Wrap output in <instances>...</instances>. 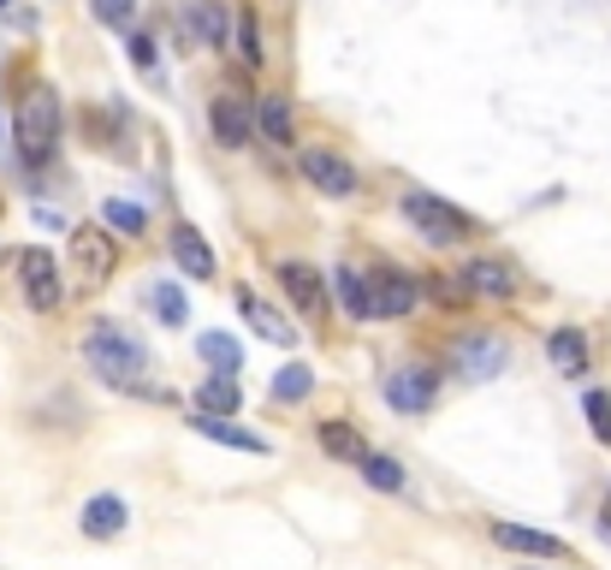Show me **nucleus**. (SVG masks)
I'll use <instances>...</instances> for the list:
<instances>
[{
	"label": "nucleus",
	"instance_id": "15",
	"mask_svg": "<svg viewBox=\"0 0 611 570\" xmlns=\"http://www.w3.org/2000/svg\"><path fill=\"white\" fill-rule=\"evenodd\" d=\"M238 309H243V321H250L268 344H297V327H291L286 316H279L273 303H261L256 291H238Z\"/></svg>",
	"mask_w": 611,
	"mask_h": 570
},
{
	"label": "nucleus",
	"instance_id": "33",
	"mask_svg": "<svg viewBox=\"0 0 611 570\" xmlns=\"http://www.w3.org/2000/svg\"><path fill=\"white\" fill-rule=\"evenodd\" d=\"M131 60L149 72V66H154V42H149V37H131Z\"/></svg>",
	"mask_w": 611,
	"mask_h": 570
},
{
	"label": "nucleus",
	"instance_id": "7",
	"mask_svg": "<svg viewBox=\"0 0 611 570\" xmlns=\"http://www.w3.org/2000/svg\"><path fill=\"white\" fill-rule=\"evenodd\" d=\"M279 286H286V298L303 309L309 321H321L327 316V280L309 262H279Z\"/></svg>",
	"mask_w": 611,
	"mask_h": 570
},
{
	"label": "nucleus",
	"instance_id": "25",
	"mask_svg": "<svg viewBox=\"0 0 611 570\" xmlns=\"http://www.w3.org/2000/svg\"><path fill=\"white\" fill-rule=\"evenodd\" d=\"M309 387H315V374H309L303 362H286V369L273 374V392H279V399H303Z\"/></svg>",
	"mask_w": 611,
	"mask_h": 570
},
{
	"label": "nucleus",
	"instance_id": "28",
	"mask_svg": "<svg viewBox=\"0 0 611 570\" xmlns=\"http://www.w3.org/2000/svg\"><path fill=\"white\" fill-rule=\"evenodd\" d=\"M96 19L108 30H131L137 24V0H96Z\"/></svg>",
	"mask_w": 611,
	"mask_h": 570
},
{
	"label": "nucleus",
	"instance_id": "4",
	"mask_svg": "<svg viewBox=\"0 0 611 570\" xmlns=\"http://www.w3.org/2000/svg\"><path fill=\"white\" fill-rule=\"evenodd\" d=\"M404 220L428 238V244H458V238L469 232V214H458L440 197H428V190H404Z\"/></svg>",
	"mask_w": 611,
	"mask_h": 570
},
{
	"label": "nucleus",
	"instance_id": "35",
	"mask_svg": "<svg viewBox=\"0 0 611 570\" xmlns=\"http://www.w3.org/2000/svg\"><path fill=\"white\" fill-rule=\"evenodd\" d=\"M0 7H12V0H0Z\"/></svg>",
	"mask_w": 611,
	"mask_h": 570
},
{
	"label": "nucleus",
	"instance_id": "2",
	"mask_svg": "<svg viewBox=\"0 0 611 570\" xmlns=\"http://www.w3.org/2000/svg\"><path fill=\"white\" fill-rule=\"evenodd\" d=\"M54 149H60V96L48 90V83H37V90L19 101V154L30 167H42Z\"/></svg>",
	"mask_w": 611,
	"mask_h": 570
},
{
	"label": "nucleus",
	"instance_id": "5",
	"mask_svg": "<svg viewBox=\"0 0 611 570\" xmlns=\"http://www.w3.org/2000/svg\"><path fill=\"white\" fill-rule=\"evenodd\" d=\"M19 280H24V303L37 309V316H54L60 298H66L54 256H48V250H24V256H19Z\"/></svg>",
	"mask_w": 611,
	"mask_h": 570
},
{
	"label": "nucleus",
	"instance_id": "9",
	"mask_svg": "<svg viewBox=\"0 0 611 570\" xmlns=\"http://www.w3.org/2000/svg\"><path fill=\"white\" fill-rule=\"evenodd\" d=\"M493 541L504 552H534V559H570V547L547 529H529V523H493Z\"/></svg>",
	"mask_w": 611,
	"mask_h": 570
},
{
	"label": "nucleus",
	"instance_id": "1",
	"mask_svg": "<svg viewBox=\"0 0 611 570\" xmlns=\"http://www.w3.org/2000/svg\"><path fill=\"white\" fill-rule=\"evenodd\" d=\"M83 362L108 380V387H137L149 369V357H143V344H137L131 333H119L113 321H96L90 333H83Z\"/></svg>",
	"mask_w": 611,
	"mask_h": 570
},
{
	"label": "nucleus",
	"instance_id": "12",
	"mask_svg": "<svg viewBox=\"0 0 611 570\" xmlns=\"http://www.w3.org/2000/svg\"><path fill=\"white\" fill-rule=\"evenodd\" d=\"M415 280H404V273H380V280H369V316H410L415 309Z\"/></svg>",
	"mask_w": 611,
	"mask_h": 570
},
{
	"label": "nucleus",
	"instance_id": "8",
	"mask_svg": "<svg viewBox=\"0 0 611 570\" xmlns=\"http://www.w3.org/2000/svg\"><path fill=\"white\" fill-rule=\"evenodd\" d=\"M504 333H469V339H458V369L469 374V380H493L499 369H504Z\"/></svg>",
	"mask_w": 611,
	"mask_h": 570
},
{
	"label": "nucleus",
	"instance_id": "20",
	"mask_svg": "<svg viewBox=\"0 0 611 570\" xmlns=\"http://www.w3.org/2000/svg\"><path fill=\"white\" fill-rule=\"evenodd\" d=\"M321 446H327V458H344V463H357L362 452H369L351 422H321Z\"/></svg>",
	"mask_w": 611,
	"mask_h": 570
},
{
	"label": "nucleus",
	"instance_id": "26",
	"mask_svg": "<svg viewBox=\"0 0 611 570\" xmlns=\"http://www.w3.org/2000/svg\"><path fill=\"white\" fill-rule=\"evenodd\" d=\"M333 286H339V298H344V309H351V316H357V321H362V316H369V280H357V273H351V268H344V273H339V280H333Z\"/></svg>",
	"mask_w": 611,
	"mask_h": 570
},
{
	"label": "nucleus",
	"instance_id": "13",
	"mask_svg": "<svg viewBox=\"0 0 611 570\" xmlns=\"http://www.w3.org/2000/svg\"><path fill=\"white\" fill-rule=\"evenodd\" d=\"M433 392H440V380H433L428 369H404V374H392V380H387V404H392V410H404V417H410V410H428V404H433Z\"/></svg>",
	"mask_w": 611,
	"mask_h": 570
},
{
	"label": "nucleus",
	"instance_id": "14",
	"mask_svg": "<svg viewBox=\"0 0 611 570\" xmlns=\"http://www.w3.org/2000/svg\"><path fill=\"white\" fill-rule=\"evenodd\" d=\"M172 262H179L190 280H214V250L197 227H172Z\"/></svg>",
	"mask_w": 611,
	"mask_h": 570
},
{
	"label": "nucleus",
	"instance_id": "19",
	"mask_svg": "<svg viewBox=\"0 0 611 570\" xmlns=\"http://www.w3.org/2000/svg\"><path fill=\"white\" fill-rule=\"evenodd\" d=\"M357 470L369 476V488H380V493H398V488H404V463L387 458V452H362Z\"/></svg>",
	"mask_w": 611,
	"mask_h": 570
},
{
	"label": "nucleus",
	"instance_id": "16",
	"mask_svg": "<svg viewBox=\"0 0 611 570\" xmlns=\"http://www.w3.org/2000/svg\"><path fill=\"white\" fill-rule=\"evenodd\" d=\"M126 523H131V511L119 493H96L90 506H83V534H90V541H113Z\"/></svg>",
	"mask_w": 611,
	"mask_h": 570
},
{
	"label": "nucleus",
	"instance_id": "23",
	"mask_svg": "<svg viewBox=\"0 0 611 570\" xmlns=\"http://www.w3.org/2000/svg\"><path fill=\"white\" fill-rule=\"evenodd\" d=\"M202 410H208V417H232V410H238V380H226V374L202 380Z\"/></svg>",
	"mask_w": 611,
	"mask_h": 570
},
{
	"label": "nucleus",
	"instance_id": "17",
	"mask_svg": "<svg viewBox=\"0 0 611 570\" xmlns=\"http://www.w3.org/2000/svg\"><path fill=\"white\" fill-rule=\"evenodd\" d=\"M190 428H197V434L202 440H220V446H238V452H268V440H261V434H243V428L232 422V417H208V410H202V417L197 422H190Z\"/></svg>",
	"mask_w": 611,
	"mask_h": 570
},
{
	"label": "nucleus",
	"instance_id": "18",
	"mask_svg": "<svg viewBox=\"0 0 611 570\" xmlns=\"http://www.w3.org/2000/svg\"><path fill=\"white\" fill-rule=\"evenodd\" d=\"M463 286H475V291H487V298H511L517 291V280H511V268L504 262H493V256H475V262L463 268Z\"/></svg>",
	"mask_w": 611,
	"mask_h": 570
},
{
	"label": "nucleus",
	"instance_id": "24",
	"mask_svg": "<svg viewBox=\"0 0 611 570\" xmlns=\"http://www.w3.org/2000/svg\"><path fill=\"white\" fill-rule=\"evenodd\" d=\"M197 351L214 362V369H226V374H232V369H238V357H243V351H238V339H226V333H202V339H197Z\"/></svg>",
	"mask_w": 611,
	"mask_h": 570
},
{
	"label": "nucleus",
	"instance_id": "22",
	"mask_svg": "<svg viewBox=\"0 0 611 570\" xmlns=\"http://www.w3.org/2000/svg\"><path fill=\"white\" fill-rule=\"evenodd\" d=\"M101 220H108L113 232H126V238H137V232L149 227V214L137 209V202H126V197H108V202H101Z\"/></svg>",
	"mask_w": 611,
	"mask_h": 570
},
{
	"label": "nucleus",
	"instance_id": "21",
	"mask_svg": "<svg viewBox=\"0 0 611 570\" xmlns=\"http://www.w3.org/2000/svg\"><path fill=\"white\" fill-rule=\"evenodd\" d=\"M256 126L268 131V143H291V108H286V96H268L256 108Z\"/></svg>",
	"mask_w": 611,
	"mask_h": 570
},
{
	"label": "nucleus",
	"instance_id": "31",
	"mask_svg": "<svg viewBox=\"0 0 611 570\" xmlns=\"http://www.w3.org/2000/svg\"><path fill=\"white\" fill-rule=\"evenodd\" d=\"M433 286V298H440V303H469V286L463 280H428Z\"/></svg>",
	"mask_w": 611,
	"mask_h": 570
},
{
	"label": "nucleus",
	"instance_id": "3",
	"mask_svg": "<svg viewBox=\"0 0 611 570\" xmlns=\"http://www.w3.org/2000/svg\"><path fill=\"white\" fill-rule=\"evenodd\" d=\"M119 268V238L108 227H72V273H78V291H96L108 286Z\"/></svg>",
	"mask_w": 611,
	"mask_h": 570
},
{
	"label": "nucleus",
	"instance_id": "30",
	"mask_svg": "<svg viewBox=\"0 0 611 570\" xmlns=\"http://www.w3.org/2000/svg\"><path fill=\"white\" fill-rule=\"evenodd\" d=\"M238 48H243V60L261 66V30H256V12H243L238 19Z\"/></svg>",
	"mask_w": 611,
	"mask_h": 570
},
{
	"label": "nucleus",
	"instance_id": "11",
	"mask_svg": "<svg viewBox=\"0 0 611 570\" xmlns=\"http://www.w3.org/2000/svg\"><path fill=\"white\" fill-rule=\"evenodd\" d=\"M547 357L564 380H588V333L582 327H558V333H547Z\"/></svg>",
	"mask_w": 611,
	"mask_h": 570
},
{
	"label": "nucleus",
	"instance_id": "29",
	"mask_svg": "<svg viewBox=\"0 0 611 570\" xmlns=\"http://www.w3.org/2000/svg\"><path fill=\"white\" fill-rule=\"evenodd\" d=\"M588 422H593V434H600V446H611V399L605 392H588Z\"/></svg>",
	"mask_w": 611,
	"mask_h": 570
},
{
	"label": "nucleus",
	"instance_id": "32",
	"mask_svg": "<svg viewBox=\"0 0 611 570\" xmlns=\"http://www.w3.org/2000/svg\"><path fill=\"white\" fill-rule=\"evenodd\" d=\"M197 19H202V30H208V42H226V19H220V12H197Z\"/></svg>",
	"mask_w": 611,
	"mask_h": 570
},
{
	"label": "nucleus",
	"instance_id": "6",
	"mask_svg": "<svg viewBox=\"0 0 611 570\" xmlns=\"http://www.w3.org/2000/svg\"><path fill=\"white\" fill-rule=\"evenodd\" d=\"M303 179L327 197H357V167L339 161L333 149H303Z\"/></svg>",
	"mask_w": 611,
	"mask_h": 570
},
{
	"label": "nucleus",
	"instance_id": "10",
	"mask_svg": "<svg viewBox=\"0 0 611 570\" xmlns=\"http://www.w3.org/2000/svg\"><path fill=\"white\" fill-rule=\"evenodd\" d=\"M208 126H214L220 149H243V143H250V131H256V113L243 108L238 96H220L214 108H208Z\"/></svg>",
	"mask_w": 611,
	"mask_h": 570
},
{
	"label": "nucleus",
	"instance_id": "34",
	"mask_svg": "<svg viewBox=\"0 0 611 570\" xmlns=\"http://www.w3.org/2000/svg\"><path fill=\"white\" fill-rule=\"evenodd\" d=\"M600 523H605V534H611V493H605V506H600Z\"/></svg>",
	"mask_w": 611,
	"mask_h": 570
},
{
	"label": "nucleus",
	"instance_id": "27",
	"mask_svg": "<svg viewBox=\"0 0 611 570\" xmlns=\"http://www.w3.org/2000/svg\"><path fill=\"white\" fill-rule=\"evenodd\" d=\"M154 316H161V321H172V327H179V321L190 316V303H184V291L161 280V286H154Z\"/></svg>",
	"mask_w": 611,
	"mask_h": 570
}]
</instances>
